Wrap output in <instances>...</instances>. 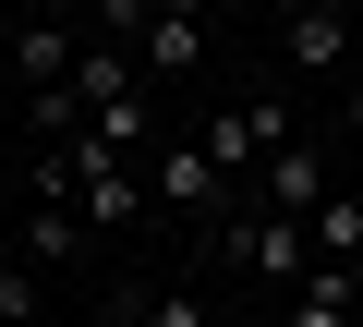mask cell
<instances>
[{"label": "cell", "mask_w": 363, "mask_h": 327, "mask_svg": "<svg viewBox=\"0 0 363 327\" xmlns=\"http://www.w3.org/2000/svg\"><path fill=\"white\" fill-rule=\"evenodd\" d=\"M145 194H157L169 218H194V231H230V170H218L206 145H157V157H145Z\"/></svg>", "instance_id": "cell-1"}, {"label": "cell", "mask_w": 363, "mask_h": 327, "mask_svg": "<svg viewBox=\"0 0 363 327\" xmlns=\"http://www.w3.org/2000/svg\"><path fill=\"white\" fill-rule=\"evenodd\" d=\"M218 255H230L242 279H267V291H303V279H315V231H291V218H267V206H255V218H230V231H218Z\"/></svg>", "instance_id": "cell-2"}, {"label": "cell", "mask_w": 363, "mask_h": 327, "mask_svg": "<svg viewBox=\"0 0 363 327\" xmlns=\"http://www.w3.org/2000/svg\"><path fill=\"white\" fill-rule=\"evenodd\" d=\"M194 145H206L218 170L242 182V157H279V145H291V97H279V85H255V97H230V109H218Z\"/></svg>", "instance_id": "cell-3"}, {"label": "cell", "mask_w": 363, "mask_h": 327, "mask_svg": "<svg viewBox=\"0 0 363 327\" xmlns=\"http://www.w3.org/2000/svg\"><path fill=\"white\" fill-rule=\"evenodd\" d=\"M109 25H133V37H145V73H194V61H206V13H194V0H157V13H109Z\"/></svg>", "instance_id": "cell-4"}, {"label": "cell", "mask_w": 363, "mask_h": 327, "mask_svg": "<svg viewBox=\"0 0 363 327\" xmlns=\"http://www.w3.org/2000/svg\"><path fill=\"white\" fill-rule=\"evenodd\" d=\"M315 206H327V157H315V133H291V145L267 157V218L315 231Z\"/></svg>", "instance_id": "cell-5"}, {"label": "cell", "mask_w": 363, "mask_h": 327, "mask_svg": "<svg viewBox=\"0 0 363 327\" xmlns=\"http://www.w3.org/2000/svg\"><path fill=\"white\" fill-rule=\"evenodd\" d=\"M279 61H291V73H339V61H351V13H327V0L279 13Z\"/></svg>", "instance_id": "cell-6"}, {"label": "cell", "mask_w": 363, "mask_h": 327, "mask_svg": "<svg viewBox=\"0 0 363 327\" xmlns=\"http://www.w3.org/2000/svg\"><path fill=\"white\" fill-rule=\"evenodd\" d=\"M73 61H85V37H73V25H13V73H25V97H61V85H73Z\"/></svg>", "instance_id": "cell-7"}, {"label": "cell", "mask_w": 363, "mask_h": 327, "mask_svg": "<svg viewBox=\"0 0 363 327\" xmlns=\"http://www.w3.org/2000/svg\"><path fill=\"white\" fill-rule=\"evenodd\" d=\"M73 97H85V121H97V109H121V97H133V49L85 37V61H73Z\"/></svg>", "instance_id": "cell-8"}, {"label": "cell", "mask_w": 363, "mask_h": 327, "mask_svg": "<svg viewBox=\"0 0 363 327\" xmlns=\"http://www.w3.org/2000/svg\"><path fill=\"white\" fill-rule=\"evenodd\" d=\"M315 267H351L363 279V194H327L315 206Z\"/></svg>", "instance_id": "cell-9"}, {"label": "cell", "mask_w": 363, "mask_h": 327, "mask_svg": "<svg viewBox=\"0 0 363 327\" xmlns=\"http://www.w3.org/2000/svg\"><path fill=\"white\" fill-rule=\"evenodd\" d=\"M133 206H145V170H97V182L73 194V218H85V231H121Z\"/></svg>", "instance_id": "cell-10"}, {"label": "cell", "mask_w": 363, "mask_h": 327, "mask_svg": "<svg viewBox=\"0 0 363 327\" xmlns=\"http://www.w3.org/2000/svg\"><path fill=\"white\" fill-rule=\"evenodd\" d=\"M61 255H85V218L73 206H37L25 218V267H61Z\"/></svg>", "instance_id": "cell-11"}, {"label": "cell", "mask_w": 363, "mask_h": 327, "mask_svg": "<svg viewBox=\"0 0 363 327\" xmlns=\"http://www.w3.org/2000/svg\"><path fill=\"white\" fill-rule=\"evenodd\" d=\"M0 327H49V291H37V267H25V255L0 267Z\"/></svg>", "instance_id": "cell-12"}, {"label": "cell", "mask_w": 363, "mask_h": 327, "mask_svg": "<svg viewBox=\"0 0 363 327\" xmlns=\"http://www.w3.org/2000/svg\"><path fill=\"white\" fill-rule=\"evenodd\" d=\"M145 327H218V315H206V291H157V303H145Z\"/></svg>", "instance_id": "cell-13"}, {"label": "cell", "mask_w": 363, "mask_h": 327, "mask_svg": "<svg viewBox=\"0 0 363 327\" xmlns=\"http://www.w3.org/2000/svg\"><path fill=\"white\" fill-rule=\"evenodd\" d=\"M279 327H363V315H351V303H291Z\"/></svg>", "instance_id": "cell-14"}, {"label": "cell", "mask_w": 363, "mask_h": 327, "mask_svg": "<svg viewBox=\"0 0 363 327\" xmlns=\"http://www.w3.org/2000/svg\"><path fill=\"white\" fill-rule=\"evenodd\" d=\"M339 121H351V133H363V85H351V97H339Z\"/></svg>", "instance_id": "cell-15"}, {"label": "cell", "mask_w": 363, "mask_h": 327, "mask_svg": "<svg viewBox=\"0 0 363 327\" xmlns=\"http://www.w3.org/2000/svg\"><path fill=\"white\" fill-rule=\"evenodd\" d=\"M351 315H363V279H351Z\"/></svg>", "instance_id": "cell-16"}]
</instances>
